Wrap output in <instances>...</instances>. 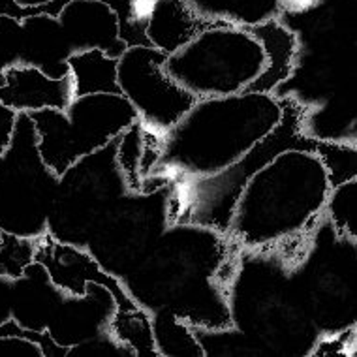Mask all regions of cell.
Segmentation results:
<instances>
[{"instance_id": "6da1fadb", "label": "cell", "mask_w": 357, "mask_h": 357, "mask_svg": "<svg viewBox=\"0 0 357 357\" xmlns=\"http://www.w3.org/2000/svg\"><path fill=\"white\" fill-rule=\"evenodd\" d=\"M239 252L222 231L172 222L147 258L121 282L149 314L167 308L190 327L220 329L231 326L228 284Z\"/></svg>"}, {"instance_id": "7a4b0ae2", "label": "cell", "mask_w": 357, "mask_h": 357, "mask_svg": "<svg viewBox=\"0 0 357 357\" xmlns=\"http://www.w3.org/2000/svg\"><path fill=\"white\" fill-rule=\"evenodd\" d=\"M282 105L275 94L237 93L197 98L162 136L156 177H209L229 167L278 124Z\"/></svg>"}, {"instance_id": "3957f363", "label": "cell", "mask_w": 357, "mask_h": 357, "mask_svg": "<svg viewBox=\"0 0 357 357\" xmlns=\"http://www.w3.org/2000/svg\"><path fill=\"white\" fill-rule=\"evenodd\" d=\"M329 190L320 158L308 151L288 149L245 185L226 235L245 250L297 239L324 216Z\"/></svg>"}, {"instance_id": "277c9868", "label": "cell", "mask_w": 357, "mask_h": 357, "mask_svg": "<svg viewBox=\"0 0 357 357\" xmlns=\"http://www.w3.org/2000/svg\"><path fill=\"white\" fill-rule=\"evenodd\" d=\"M277 98L282 105V117L278 124L239 160L209 177L169 183V222L197 224L226 234L235 204L254 173L288 149L316 153L318 139H310L303 134L307 105L289 94H280Z\"/></svg>"}, {"instance_id": "5b68a950", "label": "cell", "mask_w": 357, "mask_h": 357, "mask_svg": "<svg viewBox=\"0 0 357 357\" xmlns=\"http://www.w3.org/2000/svg\"><path fill=\"white\" fill-rule=\"evenodd\" d=\"M265 68L261 43L241 26L211 25L167 55L164 70L194 98L245 93Z\"/></svg>"}, {"instance_id": "8992f818", "label": "cell", "mask_w": 357, "mask_h": 357, "mask_svg": "<svg viewBox=\"0 0 357 357\" xmlns=\"http://www.w3.org/2000/svg\"><path fill=\"white\" fill-rule=\"evenodd\" d=\"M43 162L61 175L83 156L96 153L123 134L137 115L123 94L74 96L66 111L29 113Z\"/></svg>"}, {"instance_id": "52a82bcc", "label": "cell", "mask_w": 357, "mask_h": 357, "mask_svg": "<svg viewBox=\"0 0 357 357\" xmlns=\"http://www.w3.org/2000/svg\"><path fill=\"white\" fill-rule=\"evenodd\" d=\"M59 175L43 162L29 113H17L12 139L0 154V229L40 239L47 234Z\"/></svg>"}, {"instance_id": "ba28073f", "label": "cell", "mask_w": 357, "mask_h": 357, "mask_svg": "<svg viewBox=\"0 0 357 357\" xmlns=\"http://www.w3.org/2000/svg\"><path fill=\"white\" fill-rule=\"evenodd\" d=\"M115 154L117 137L59 175L55 202L47 220L51 237L86 248L100 218L128 192Z\"/></svg>"}, {"instance_id": "9c48e42d", "label": "cell", "mask_w": 357, "mask_h": 357, "mask_svg": "<svg viewBox=\"0 0 357 357\" xmlns=\"http://www.w3.org/2000/svg\"><path fill=\"white\" fill-rule=\"evenodd\" d=\"M172 186L154 192H126L94 226L86 250L119 280L136 269L160 239L169 222Z\"/></svg>"}, {"instance_id": "30bf717a", "label": "cell", "mask_w": 357, "mask_h": 357, "mask_svg": "<svg viewBox=\"0 0 357 357\" xmlns=\"http://www.w3.org/2000/svg\"><path fill=\"white\" fill-rule=\"evenodd\" d=\"M167 55L151 45H132L117 59L121 94L147 128L166 134L181 121L196 98L164 70Z\"/></svg>"}, {"instance_id": "8fae6325", "label": "cell", "mask_w": 357, "mask_h": 357, "mask_svg": "<svg viewBox=\"0 0 357 357\" xmlns=\"http://www.w3.org/2000/svg\"><path fill=\"white\" fill-rule=\"evenodd\" d=\"M36 261L45 267L50 273L51 280L64 291L72 296H83L86 291L89 282L102 284L109 289L117 308H134L137 307L132 301V297L126 294L123 282L117 277L102 269V265L93 258V254L86 248L75 247L70 243H62L45 234L36 243Z\"/></svg>"}, {"instance_id": "7c38bea8", "label": "cell", "mask_w": 357, "mask_h": 357, "mask_svg": "<svg viewBox=\"0 0 357 357\" xmlns=\"http://www.w3.org/2000/svg\"><path fill=\"white\" fill-rule=\"evenodd\" d=\"M117 301L102 284L89 282L83 296L66 294L51 318L47 333L62 348H72L109 331Z\"/></svg>"}, {"instance_id": "4fadbf2b", "label": "cell", "mask_w": 357, "mask_h": 357, "mask_svg": "<svg viewBox=\"0 0 357 357\" xmlns=\"http://www.w3.org/2000/svg\"><path fill=\"white\" fill-rule=\"evenodd\" d=\"M6 81L0 86V104L15 113H34L40 109L66 111L74 100L72 75L53 79L42 70L26 64H15L6 70Z\"/></svg>"}, {"instance_id": "5bb4252c", "label": "cell", "mask_w": 357, "mask_h": 357, "mask_svg": "<svg viewBox=\"0 0 357 357\" xmlns=\"http://www.w3.org/2000/svg\"><path fill=\"white\" fill-rule=\"evenodd\" d=\"M64 296L66 294L51 280L45 267L34 259L17 278H12V320L32 333H45Z\"/></svg>"}, {"instance_id": "9a60e30c", "label": "cell", "mask_w": 357, "mask_h": 357, "mask_svg": "<svg viewBox=\"0 0 357 357\" xmlns=\"http://www.w3.org/2000/svg\"><path fill=\"white\" fill-rule=\"evenodd\" d=\"M72 55L74 50L59 19L45 13L21 19V64L61 79L70 74L68 59Z\"/></svg>"}, {"instance_id": "2e32d148", "label": "cell", "mask_w": 357, "mask_h": 357, "mask_svg": "<svg viewBox=\"0 0 357 357\" xmlns=\"http://www.w3.org/2000/svg\"><path fill=\"white\" fill-rule=\"evenodd\" d=\"M264 47L265 68L264 72L245 89V93L275 94L288 83L297 68L299 56V38L280 17L269 19L265 23L247 29Z\"/></svg>"}, {"instance_id": "e0dca14e", "label": "cell", "mask_w": 357, "mask_h": 357, "mask_svg": "<svg viewBox=\"0 0 357 357\" xmlns=\"http://www.w3.org/2000/svg\"><path fill=\"white\" fill-rule=\"evenodd\" d=\"M211 25L216 23L197 17L186 0H153L147 13L145 38L151 47L172 55Z\"/></svg>"}, {"instance_id": "ac0fdd59", "label": "cell", "mask_w": 357, "mask_h": 357, "mask_svg": "<svg viewBox=\"0 0 357 357\" xmlns=\"http://www.w3.org/2000/svg\"><path fill=\"white\" fill-rule=\"evenodd\" d=\"M186 4L207 23L241 29L280 17L286 10V0H186Z\"/></svg>"}, {"instance_id": "d6986e66", "label": "cell", "mask_w": 357, "mask_h": 357, "mask_svg": "<svg viewBox=\"0 0 357 357\" xmlns=\"http://www.w3.org/2000/svg\"><path fill=\"white\" fill-rule=\"evenodd\" d=\"M75 96L121 94L117 83V59L100 50L79 51L68 59Z\"/></svg>"}, {"instance_id": "ffe728a7", "label": "cell", "mask_w": 357, "mask_h": 357, "mask_svg": "<svg viewBox=\"0 0 357 357\" xmlns=\"http://www.w3.org/2000/svg\"><path fill=\"white\" fill-rule=\"evenodd\" d=\"M158 357H205L196 333L167 308L151 312Z\"/></svg>"}, {"instance_id": "44dd1931", "label": "cell", "mask_w": 357, "mask_h": 357, "mask_svg": "<svg viewBox=\"0 0 357 357\" xmlns=\"http://www.w3.org/2000/svg\"><path fill=\"white\" fill-rule=\"evenodd\" d=\"M111 335L128 346L136 357H158L151 314L142 307L117 308L109 324Z\"/></svg>"}, {"instance_id": "7402d4cb", "label": "cell", "mask_w": 357, "mask_h": 357, "mask_svg": "<svg viewBox=\"0 0 357 357\" xmlns=\"http://www.w3.org/2000/svg\"><path fill=\"white\" fill-rule=\"evenodd\" d=\"M192 329L205 357H269V351L264 346L234 326L220 329Z\"/></svg>"}, {"instance_id": "603a6c76", "label": "cell", "mask_w": 357, "mask_h": 357, "mask_svg": "<svg viewBox=\"0 0 357 357\" xmlns=\"http://www.w3.org/2000/svg\"><path fill=\"white\" fill-rule=\"evenodd\" d=\"M324 213L337 235L357 239V178L333 186Z\"/></svg>"}, {"instance_id": "cb8c5ba5", "label": "cell", "mask_w": 357, "mask_h": 357, "mask_svg": "<svg viewBox=\"0 0 357 357\" xmlns=\"http://www.w3.org/2000/svg\"><path fill=\"white\" fill-rule=\"evenodd\" d=\"M314 154L326 167L331 188L357 178V145L354 143L318 142Z\"/></svg>"}, {"instance_id": "d4e9b609", "label": "cell", "mask_w": 357, "mask_h": 357, "mask_svg": "<svg viewBox=\"0 0 357 357\" xmlns=\"http://www.w3.org/2000/svg\"><path fill=\"white\" fill-rule=\"evenodd\" d=\"M38 239H25L0 229V275L17 278L36 256Z\"/></svg>"}, {"instance_id": "484cf974", "label": "cell", "mask_w": 357, "mask_h": 357, "mask_svg": "<svg viewBox=\"0 0 357 357\" xmlns=\"http://www.w3.org/2000/svg\"><path fill=\"white\" fill-rule=\"evenodd\" d=\"M21 64V21L0 15V86L8 68Z\"/></svg>"}, {"instance_id": "4316f807", "label": "cell", "mask_w": 357, "mask_h": 357, "mask_svg": "<svg viewBox=\"0 0 357 357\" xmlns=\"http://www.w3.org/2000/svg\"><path fill=\"white\" fill-rule=\"evenodd\" d=\"M66 357H136L128 346L117 340L111 331H105L98 337L85 340L77 346L68 348Z\"/></svg>"}, {"instance_id": "83f0119b", "label": "cell", "mask_w": 357, "mask_h": 357, "mask_svg": "<svg viewBox=\"0 0 357 357\" xmlns=\"http://www.w3.org/2000/svg\"><path fill=\"white\" fill-rule=\"evenodd\" d=\"M0 357H45L42 346L36 340L15 335V333H4L0 335Z\"/></svg>"}, {"instance_id": "f1b7e54d", "label": "cell", "mask_w": 357, "mask_h": 357, "mask_svg": "<svg viewBox=\"0 0 357 357\" xmlns=\"http://www.w3.org/2000/svg\"><path fill=\"white\" fill-rule=\"evenodd\" d=\"M15 117L17 113L12 111L6 105L0 104V154L8 147V143L12 139L13 126H15Z\"/></svg>"}, {"instance_id": "f546056e", "label": "cell", "mask_w": 357, "mask_h": 357, "mask_svg": "<svg viewBox=\"0 0 357 357\" xmlns=\"http://www.w3.org/2000/svg\"><path fill=\"white\" fill-rule=\"evenodd\" d=\"M10 296H12V278L0 275V324L12 320V314H10Z\"/></svg>"}, {"instance_id": "4dcf8cb0", "label": "cell", "mask_w": 357, "mask_h": 357, "mask_svg": "<svg viewBox=\"0 0 357 357\" xmlns=\"http://www.w3.org/2000/svg\"><path fill=\"white\" fill-rule=\"evenodd\" d=\"M15 4H19L21 8H38L43 6V4H47L51 0H13Z\"/></svg>"}, {"instance_id": "1f68e13d", "label": "cell", "mask_w": 357, "mask_h": 357, "mask_svg": "<svg viewBox=\"0 0 357 357\" xmlns=\"http://www.w3.org/2000/svg\"><path fill=\"white\" fill-rule=\"evenodd\" d=\"M286 4H288V0H286Z\"/></svg>"}]
</instances>
